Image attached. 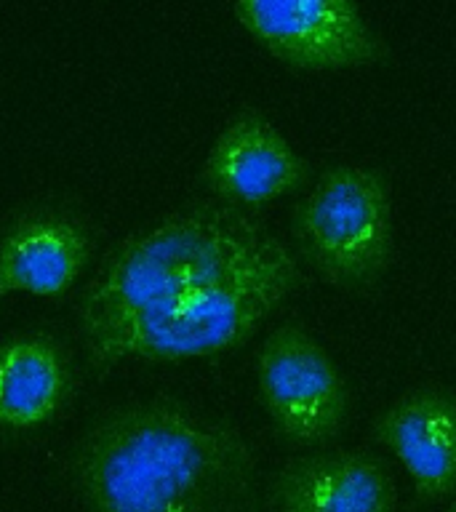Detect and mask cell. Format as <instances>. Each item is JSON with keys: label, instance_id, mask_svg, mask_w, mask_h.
Returning <instances> with one entry per match:
<instances>
[{"label": "cell", "instance_id": "6da1fadb", "mask_svg": "<svg viewBox=\"0 0 456 512\" xmlns=\"http://www.w3.org/2000/svg\"><path fill=\"white\" fill-rule=\"evenodd\" d=\"M91 512H264L254 448L235 424L179 400L104 419L78 454Z\"/></svg>", "mask_w": 456, "mask_h": 512}, {"label": "cell", "instance_id": "7a4b0ae2", "mask_svg": "<svg viewBox=\"0 0 456 512\" xmlns=\"http://www.w3.org/2000/svg\"><path fill=\"white\" fill-rule=\"evenodd\" d=\"M288 251L262 219L227 203H200L139 232L107 259L78 310L99 371L120 336L195 288Z\"/></svg>", "mask_w": 456, "mask_h": 512}, {"label": "cell", "instance_id": "3957f363", "mask_svg": "<svg viewBox=\"0 0 456 512\" xmlns=\"http://www.w3.org/2000/svg\"><path fill=\"white\" fill-rule=\"evenodd\" d=\"M304 283L302 262L288 248L272 259L195 288L128 328L104 360V371L126 358L176 363L235 350Z\"/></svg>", "mask_w": 456, "mask_h": 512}, {"label": "cell", "instance_id": "277c9868", "mask_svg": "<svg viewBox=\"0 0 456 512\" xmlns=\"http://www.w3.org/2000/svg\"><path fill=\"white\" fill-rule=\"evenodd\" d=\"M296 259L342 291L382 283L395 259L390 184L366 166H331L291 211Z\"/></svg>", "mask_w": 456, "mask_h": 512}, {"label": "cell", "instance_id": "5b68a950", "mask_svg": "<svg viewBox=\"0 0 456 512\" xmlns=\"http://www.w3.org/2000/svg\"><path fill=\"white\" fill-rule=\"evenodd\" d=\"M256 387L272 430L288 446H326L350 419V384L326 347L296 320L275 328L259 347Z\"/></svg>", "mask_w": 456, "mask_h": 512}, {"label": "cell", "instance_id": "8992f818", "mask_svg": "<svg viewBox=\"0 0 456 512\" xmlns=\"http://www.w3.org/2000/svg\"><path fill=\"white\" fill-rule=\"evenodd\" d=\"M240 27L291 70L339 72L392 59L358 0H235Z\"/></svg>", "mask_w": 456, "mask_h": 512}, {"label": "cell", "instance_id": "52a82bcc", "mask_svg": "<svg viewBox=\"0 0 456 512\" xmlns=\"http://www.w3.org/2000/svg\"><path fill=\"white\" fill-rule=\"evenodd\" d=\"M200 174L222 203L254 211L304 190L312 166L270 118L240 110L216 136Z\"/></svg>", "mask_w": 456, "mask_h": 512}, {"label": "cell", "instance_id": "ba28073f", "mask_svg": "<svg viewBox=\"0 0 456 512\" xmlns=\"http://www.w3.org/2000/svg\"><path fill=\"white\" fill-rule=\"evenodd\" d=\"M264 504L267 512H398V486L374 451L328 448L280 464Z\"/></svg>", "mask_w": 456, "mask_h": 512}, {"label": "cell", "instance_id": "9c48e42d", "mask_svg": "<svg viewBox=\"0 0 456 512\" xmlns=\"http://www.w3.org/2000/svg\"><path fill=\"white\" fill-rule=\"evenodd\" d=\"M368 435L387 448L414 483L416 502L456 494V390L424 384L376 416Z\"/></svg>", "mask_w": 456, "mask_h": 512}, {"label": "cell", "instance_id": "30bf717a", "mask_svg": "<svg viewBox=\"0 0 456 512\" xmlns=\"http://www.w3.org/2000/svg\"><path fill=\"white\" fill-rule=\"evenodd\" d=\"M88 259V238L62 216L24 219L0 240V299L30 294L54 299L67 294Z\"/></svg>", "mask_w": 456, "mask_h": 512}, {"label": "cell", "instance_id": "8fae6325", "mask_svg": "<svg viewBox=\"0 0 456 512\" xmlns=\"http://www.w3.org/2000/svg\"><path fill=\"white\" fill-rule=\"evenodd\" d=\"M67 395V366L46 336H22L0 344V424L11 430L40 427Z\"/></svg>", "mask_w": 456, "mask_h": 512}, {"label": "cell", "instance_id": "7c38bea8", "mask_svg": "<svg viewBox=\"0 0 456 512\" xmlns=\"http://www.w3.org/2000/svg\"><path fill=\"white\" fill-rule=\"evenodd\" d=\"M448 512H456V504H454V507H451V510H448Z\"/></svg>", "mask_w": 456, "mask_h": 512}]
</instances>
